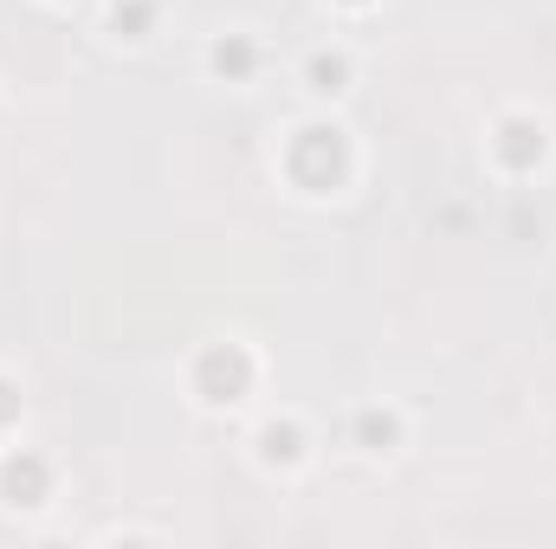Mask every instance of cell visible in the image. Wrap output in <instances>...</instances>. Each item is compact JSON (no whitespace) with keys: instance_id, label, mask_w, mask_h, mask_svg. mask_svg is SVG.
<instances>
[{"instance_id":"cell-1","label":"cell","mask_w":556,"mask_h":549,"mask_svg":"<svg viewBox=\"0 0 556 549\" xmlns=\"http://www.w3.org/2000/svg\"><path fill=\"white\" fill-rule=\"evenodd\" d=\"M285 175L304 188V194H337L350 181V137L337 124H304L285 142Z\"/></svg>"},{"instance_id":"cell-2","label":"cell","mask_w":556,"mask_h":549,"mask_svg":"<svg viewBox=\"0 0 556 549\" xmlns=\"http://www.w3.org/2000/svg\"><path fill=\"white\" fill-rule=\"evenodd\" d=\"M253 375H260V362H253L247 343H207L194 356V375L188 382H194L201 408H240L253 395Z\"/></svg>"},{"instance_id":"cell-3","label":"cell","mask_w":556,"mask_h":549,"mask_svg":"<svg viewBox=\"0 0 556 549\" xmlns=\"http://www.w3.org/2000/svg\"><path fill=\"white\" fill-rule=\"evenodd\" d=\"M46 498H52V465H46V452L13 446V452L0 459V505H7V511H39Z\"/></svg>"},{"instance_id":"cell-4","label":"cell","mask_w":556,"mask_h":549,"mask_svg":"<svg viewBox=\"0 0 556 549\" xmlns=\"http://www.w3.org/2000/svg\"><path fill=\"white\" fill-rule=\"evenodd\" d=\"M492 155H498V168H511V175L544 168V155H551V130H544V117H525V111L498 117V130H492Z\"/></svg>"},{"instance_id":"cell-5","label":"cell","mask_w":556,"mask_h":549,"mask_svg":"<svg viewBox=\"0 0 556 549\" xmlns=\"http://www.w3.org/2000/svg\"><path fill=\"white\" fill-rule=\"evenodd\" d=\"M207 65H214V78L247 85V78L260 72V46H253V33H220V39H214V52H207Z\"/></svg>"},{"instance_id":"cell-6","label":"cell","mask_w":556,"mask_h":549,"mask_svg":"<svg viewBox=\"0 0 556 549\" xmlns=\"http://www.w3.org/2000/svg\"><path fill=\"white\" fill-rule=\"evenodd\" d=\"M350 433H356L363 452H395V446H402V413L395 408H363L350 420Z\"/></svg>"},{"instance_id":"cell-7","label":"cell","mask_w":556,"mask_h":549,"mask_svg":"<svg viewBox=\"0 0 556 549\" xmlns=\"http://www.w3.org/2000/svg\"><path fill=\"white\" fill-rule=\"evenodd\" d=\"M260 459L266 465H298L304 459V426L298 420H266L260 426Z\"/></svg>"},{"instance_id":"cell-8","label":"cell","mask_w":556,"mask_h":549,"mask_svg":"<svg viewBox=\"0 0 556 549\" xmlns=\"http://www.w3.org/2000/svg\"><path fill=\"white\" fill-rule=\"evenodd\" d=\"M304 78H311V91H324V98L350 91V52H311V59H304Z\"/></svg>"},{"instance_id":"cell-9","label":"cell","mask_w":556,"mask_h":549,"mask_svg":"<svg viewBox=\"0 0 556 549\" xmlns=\"http://www.w3.org/2000/svg\"><path fill=\"white\" fill-rule=\"evenodd\" d=\"M111 33L117 39H149L155 33V0H111Z\"/></svg>"},{"instance_id":"cell-10","label":"cell","mask_w":556,"mask_h":549,"mask_svg":"<svg viewBox=\"0 0 556 549\" xmlns=\"http://www.w3.org/2000/svg\"><path fill=\"white\" fill-rule=\"evenodd\" d=\"M20 408H26V401H20V382H7V375H0V426H13Z\"/></svg>"},{"instance_id":"cell-11","label":"cell","mask_w":556,"mask_h":549,"mask_svg":"<svg viewBox=\"0 0 556 549\" xmlns=\"http://www.w3.org/2000/svg\"><path fill=\"white\" fill-rule=\"evenodd\" d=\"M343 7H369V0H343Z\"/></svg>"}]
</instances>
